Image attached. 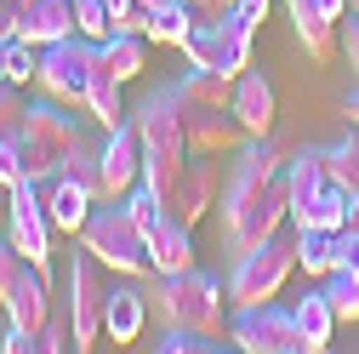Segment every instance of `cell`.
<instances>
[{
    "instance_id": "ba28073f",
    "label": "cell",
    "mask_w": 359,
    "mask_h": 354,
    "mask_svg": "<svg viewBox=\"0 0 359 354\" xmlns=\"http://www.w3.org/2000/svg\"><path fill=\"white\" fill-rule=\"evenodd\" d=\"M52 211H46V195H40V183L34 177H23V183H12V195H6V240L34 263L40 275L52 269Z\"/></svg>"
},
{
    "instance_id": "ee69618b",
    "label": "cell",
    "mask_w": 359,
    "mask_h": 354,
    "mask_svg": "<svg viewBox=\"0 0 359 354\" xmlns=\"http://www.w3.org/2000/svg\"><path fill=\"white\" fill-rule=\"evenodd\" d=\"M194 18H222V12H234V0H189Z\"/></svg>"
},
{
    "instance_id": "e575fe53",
    "label": "cell",
    "mask_w": 359,
    "mask_h": 354,
    "mask_svg": "<svg viewBox=\"0 0 359 354\" xmlns=\"http://www.w3.org/2000/svg\"><path fill=\"white\" fill-rule=\"evenodd\" d=\"M205 348H222V343L200 337V332H183V326H160V343H154V354H205Z\"/></svg>"
},
{
    "instance_id": "f35d334b",
    "label": "cell",
    "mask_w": 359,
    "mask_h": 354,
    "mask_svg": "<svg viewBox=\"0 0 359 354\" xmlns=\"http://www.w3.org/2000/svg\"><path fill=\"white\" fill-rule=\"evenodd\" d=\"M23 177H29V166H23V149L18 143H0V183H23Z\"/></svg>"
},
{
    "instance_id": "52a82bcc",
    "label": "cell",
    "mask_w": 359,
    "mask_h": 354,
    "mask_svg": "<svg viewBox=\"0 0 359 354\" xmlns=\"http://www.w3.org/2000/svg\"><path fill=\"white\" fill-rule=\"evenodd\" d=\"M109 269L92 257V251H74V263H69V320H74V354H86V348H97V337H103V315H109Z\"/></svg>"
},
{
    "instance_id": "e0dca14e",
    "label": "cell",
    "mask_w": 359,
    "mask_h": 354,
    "mask_svg": "<svg viewBox=\"0 0 359 354\" xmlns=\"http://www.w3.org/2000/svg\"><path fill=\"white\" fill-rule=\"evenodd\" d=\"M285 12H291V29H297V40H302V52H308L313 63H331V58H337V23L325 18L320 0H285Z\"/></svg>"
},
{
    "instance_id": "f6af8a7d",
    "label": "cell",
    "mask_w": 359,
    "mask_h": 354,
    "mask_svg": "<svg viewBox=\"0 0 359 354\" xmlns=\"http://www.w3.org/2000/svg\"><path fill=\"white\" fill-rule=\"evenodd\" d=\"M320 6H325V18H331V23H342V18H348V0H320Z\"/></svg>"
},
{
    "instance_id": "c3c4849f",
    "label": "cell",
    "mask_w": 359,
    "mask_h": 354,
    "mask_svg": "<svg viewBox=\"0 0 359 354\" xmlns=\"http://www.w3.org/2000/svg\"><path fill=\"white\" fill-rule=\"evenodd\" d=\"M6 195H12V189L0 183V235H6Z\"/></svg>"
},
{
    "instance_id": "74e56055",
    "label": "cell",
    "mask_w": 359,
    "mask_h": 354,
    "mask_svg": "<svg viewBox=\"0 0 359 354\" xmlns=\"http://www.w3.org/2000/svg\"><path fill=\"white\" fill-rule=\"evenodd\" d=\"M34 343H40V354H63V348H74V320H63L57 308H52V320H46V332H40Z\"/></svg>"
},
{
    "instance_id": "8fae6325",
    "label": "cell",
    "mask_w": 359,
    "mask_h": 354,
    "mask_svg": "<svg viewBox=\"0 0 359 354\" xmlns=\"http://www.w3.org/2000/svg\"><path fill=\"white\" fill-rule=\"evenodd\" d=\"M131 126H137V138H143V155H189L183 114H177V92L171 86L149 92L137 109H131Z\"/></svg>"
},
{
    "instance_id": "4316f807",
    "label": "cell",
    "mask_w": 359,
    "mask_h": 354,
    "mask_svg": "<svg viewBox=\"0 0 359 354\" xmlns=\"http://www.w3.org/2000/svg\"><path fill=\"white\" fill-rule=\"evenodd\" d=\"M63 177H74L80 189H92V195L103 200V143H97V138H86V131H80L74 155L63 160Z\"/></svg>"
},
{
    "instance_id": "f907efd6",
    "label": "cell",
    "mask_w": 359,
    "mask_h": 354,
    "mask_svg": "<svg viewBox=\"0 0 359 354\" xmlns=\"http://www.w3.org/2000/svg\"><path fill=\"white\" fill-rule=\"evenodd\" d=\"M348 12H353V18H359V0H348Z\"/></svg>"
},
{
    "instance_id": "4fadbf2b",
    "label": "cell",
    "mask_w": 359,
    "mask_h": 354,
    "mask_svg": "<svg viewBox=\"0 0 359 354\" xmlns=\"http://www.w3.org/2000/svg\"><path fill=\"white\" fill-rule=\"evenodd\" d=\"M222 200V177H217V166H211V155H189V166H183V177H177V189H171V200H165V211L171 217H183V223L194 229L200 217H211V206Z\"/></svg>"
},
{
    "instance_id": "8d00e7d4",
    "label": "cell",
    "mask_w": 359,
    "mask_h": 354,
    "mask_svg": "<svg viewBox=\"0 0 359 354\" xmlns=\"http://www.w3.org/2000/svg\"><path fill=\"white\" fill-rule=\"evenodd\" d=\"M23 269H29V257H23V251H18L6 235H0V303L12 297V286L23 280Z\"/></svg>"
},
{
    "instance_id": "f546056e",
    "label": "cell",
    "mask_w": 359,
    "mask_h": 354,
    "mask_svg": "<svg viewBox=\"0 0 359 354\" xmlns=\"http://www.w3.org/2000/svg\"><path fill=\"white\" fill-rule=\"evenodd\" d=\"M325 166H331V177H337L348 195H359V126L348 131L342 143H331V149H325Z\"/></svg>"
},
{
    "instance_id": "ffe728a7",
    "label": "cell",
    "mask_w": 359,
    "mask_h": 354,
    "mask_svg": "<svg viewBox=\"0 0 359 354\" xmlns=\"http://www.w3.org/2000/svg\"><path fill=\"white\" fill-rule=\"evenodd\" d=\"M291 223H297V235H302V229H325V235H342V223H348V189L337 183V177H331V183H325L320 195H313V200L291 206Z\"/></svg>"
},
{
    "instance_id": "5b68a950",
    "label": "cell",
    "mask_w": 359,
    "mask_h": 354,
    "mask_svg": "<svg viewBox=\"0 0 359 354\" xmlns=\"http://www.w3.org/2000/svg\"><path fill=\"white\" fill-rule=\"evenodd\" d=\"M92 74H97V40L86 34H63L52 46H40V69L34 86L63 109H86V92H92Z\"/></svg>"
},
{
    "instance_id": "d590c367",
    "label": "cell",
    "mask_w": 359,
    "mask_h": 354,
    "mask_svg": "<svg viewBox=\"0 0 359 354\" xmlns=\"http://www.w3.org/2000/svg\"><path fill=\"white\" fill-rule=\"evenodd\" d=\"M23 114H29L23 92H18V86H0V143H18L23 138Z\"/></svg>"
},
{
    "instance_id": "ac0fdd59",
    "label": "cell",
    "mask_w": 359,
    "mask_h": 354,
    "mask_svg": "<svg viewBox=\"0 0 359 354\" xmlns=\"http://www.w3.org/2000/svg\"><path fill=\"white\" fill-rule=\"evenodd\" d=\"M149 257H154V275H183L194 269V240H189V223L183 217H160L154 235H149Z\"/></svg>"
},
{
    "instance_id": "7a4b0ae2",
    "label": "cell",
    "mask_w": 359,
    "mask_h": 354,
    "mask_svg": "<svg viewBox=\"0 0 359 354\" xmlns=\"http://www.w3.org/2000/svg\"><path fill=\"white\" fill-rule=\"evenodd\" d=\"M222 297H229V286H217L200 269L154 275V286H149V308L160 315V326H183V332H200V337H222V332H229V320H222Z\"/></svg>"
},
{
    "instance_id": "1f68e13d",
    "label": "cell",
    "mask_w": 359,
    "mask_h": 354,
    "mask_svg": "<svg viewBox=\"0 0 359 354\" xmlns=\"http://www.w3.org/2000/svg\"><path fill=\"white\" fill-rule=\"evenodd\" d=\"M74 34H86V40H109V34H114L109 0H74Z\"/></svg>"
},
{
    "instance_id": "30bf717a",
    "label": "cell",
    "mask_w": 359,
    "mask_h": 354,
    "mask_svg": "<svg viewBox=\"0 0 359 354\" xmlns=\"http://www.w3.org/2000/svg\"><path fill=\"white\" fill-rule=\"evenodd\" d=\"M177 114H183V138L189 155H234L245 143V126L234 120L229 103H200V98H177Z\"/></svg>"
},
{
    "instance_id": "7bdbcfd3",
    "label": "cell",
    "mask_w": 359,
    "mask_h": 354,
    "mask_svg": "<svg viewBox=\"0 0 359 354\" xmlns=\"http://www.w3.org/2000/svg\"><path fill=\"white\" fill-rule=\"evenodd\" d=\"M342 58H348V69L359 74V18H348V29H342Z\"/></svg>"
},
{
    "instance_id": "d4e9b609",
    "label": "cell",
    "mask_w": 359,
    "mask_h": 354,
    "mask_svg": "<svg viewBox=\"0 0 359 354\" xmlns=\"http://www.w3.org/2000/svg\"><path fill=\"white\" fill-rule=\"evenodd\" d=\"M143 40H149V34L114 29L109 40H97V63H103L114 80H137V74H143Z\"/></svg>"
},
{
    "instance_id": "836d02e7",
    "label": "cell",
    "mask_w": 359,
    "mask_h": 354,
    "mask_svg": "<svg viewBox=\"0 0 359 354\" xmlns=\"http://www.w3.org/2000/svg\"><path fill=\"white\" fill-rule=\"evenodd\" d=\"M34 69H40V46H29L23 34H12V40H6V80H12V86H29Z\"/></svg>"
},
{
    "instance_id": "5bb4252c",
    "label": "cell",
    "mask_w": 359,
    "mask_h": 354,
    "mask_svg": "<svg viewBox=\"0 0 359 354\" xmlns=\"http://www.w3.org/2000/svg\"><path fill=\"white\" fill-rule=\"evenodd\" d=\"M12 23L29 46H52L74 34V0H12Z\"/></svg>"
},
{
    "instance_id": "ab89813d",
    "label": "cell",
    "mask_w": 359,
    "mask_h": 354,
    "mask_svg": "<svg viewBox=\"0 0 359 354\" xmlns=\"http://www.w3.org/2000/svg\"><path fill=\"white\" fill-rule=\"evenodd\" d=\"M268 6H274V0H234V18L240 23H251V34L262 29V18H268Z\"/></svg>"
},
{
    "instance_id": "bcb514c9",
    "label": "cell",
    "mask_w": 359,
    "mask_h": 354,
    "mask_svg": "<svg viewBox=\"0 0 359 354\" xmlns=\"http://www.w3.org/2000/svg\"><path fill=\"white\" fill-rule=\"evenodd\" d=\"M342 114H348V126H359V92H348V103H342Z\"/></svg>"
},
{
    "instance_id": "277c9868",
    "label": "cell",
    "mask_w": 359,
    "mask_h": 354,
    "mask_svg": "<svg viewBox=\"0 0 359 354\" xmlns=\"http://www.w3.org/2000/svg\"><path fill=\"white\" fill-rule=\"evenodd\" d=\"M74 143H80V120H74L63 103H52V98H46V103H29L18 149H23V166H29L34 183L63 177V160L74 155Z\"/></svg>"
},
{
    "instance_id": "cb8c5ba5",
    "label": "cell",
    "mask_w": 359,
    "mask_h": 354,
    "mask_svg": "<svg viewBox=\"0 0 359 354\" xmlns=\"http://www.w3.org/2000/svg\"><path fill=\"white\" fill-rule=\"evenodd\" d=\"M331 183V166H325V149H302V155H291L285 160V189H291V206H302V200H313Z\"/></svg>"
},
{
    "instance_id": "3957f363",
    "label": "cell",
    "mask_w": 359,
    "mask_h": 354,
    "mask_svg": "<svg viewBox=\"0 0 359 354\" xmlns=\"http://www.w3.org/2000/svg\"><path fill=\"white\" fill-rule=\"evenodd\" d=\"M80 246L92 251L109 275L120 280H154V257H149V235L131 223V211L120 200L109 206H92V217H86V229H80Z\"/></svg>"
},
{
    "instance_id": "9a60e30c",
    "label": "cell",
    "mask_w": 359,
    "mask_h": 354,
    "mask_svg": "<svg viewBox=\"0 0 359 354\" xmlns=\"http://www.w3.org/2000/svg\"><path fill=\"white\" fill-rule=\"evenodd\" d=\"M0 308L12 315V326H23L29 337H40V332H46V320H52V280L29 263V269H23V280L12 286V297L0 303Z\"/></svg>"
},
{
    "instance_id": "83f0119b",
    "label": "cell",
    "mask_w": 359,
    "mask_h": 354,
    "mask_svg": "<svg viewBox=\"0 0 359 354\" xmlns=\"http://www.w3.org/2000/svg\"><path fill=\"white\" fill-rule=\"evenodd\" d=\"M297 263H302V275H331V269H342V257H337V235H325V229H302L297 235Z\"/></svg>"
},
{
    "instance_id": "2e32d148",
    "label": "cell",
    "mask_w": 359,
    "mask_h": 354,
    "mask_svg": "<svg viewBox=\"0 0 359 354\" xmlns=\"http://www.w3.org/2000/svg\"><path fill=\"white\" fill-rule=\"evenodd\" d=\"M274 114H280L274 86L245 69V74L234 80V120L245 126V138H268V131H274Z\"/></svg>"
},
{
    "instance_id": "b9f144b4",
    "label": "cell",
    "mask_w": 359,
    "mask_h": 354,
    "mask_svg": "<svg viewBox=\"0 0 359 354\" xmlns=\"http://www.w3.org/2000/svg\"><path fill=\"white\" fill-rule=\"evenodd\" d=\"M29 348H40V343H34V337H29L23 326H12L6 337H0V354H29Z\"/></svg>"
},
{
    "instance_id": "44dd1931",
    "label": "cell",
    "mask_w": 359,
    "mask_h": 354,
    "mask_svg": "<svg viewBox=\"0 0 359 354\" xmlns=\"http://www.w3.org/2000/svg\"><path fill=\"white\" fill-rule=\"evenodd\" d=\"M143 320H149V291H137V286H114V291H109V315H103V337H114V343H137V337H143Z\"/></svg>"
},
{
    "instance_id": "f5cc1de1",
    "label": "cell",
    "mask_w": 359,
    "mask_h": 354,
    "mask_svg": "<svg viewBox=\"0 0 359 354\" xmlns=\"http://www.w3.org/2000/svg\"><path fill=\"white\" fill-rule=\"evenodd\" d=\"M6 6H12V0H6Z\"/></svg>"
},
{
    "instance_id": "f1b7e54d",
    "label": "cell",
    "mask_w": 359,
    "mask_h": 354,
    "mask_svg": "<svg viewBox=\"0 0 359 354\" xmlns=\"http://www.w3.org/2000/svg\"><path fill=\"white\" fill-rule=\"evenodd\" d=\"M189 29H194V6L189 0H165V6L149 12V40H160V46H183Z\"/></svg>"
},
{
    "instance_id": "6da1fadb",
    "label": "cell",
    "mask_w": 359,
    "mask_h": 354,
    "mask_svg": "<svg viewBox=\"0 0 359 354\" xmlns=\"http://www.w3.org/2000/svg\"><path fill=\"white\" fill-rule=\"evenodd\" d=\"M222 240L229 251H257L262 240H274L280 223H291V189H285V155L268 143V138H245L240 160L222 183Z\"/></svg>"
},
{
    "instance_id": "60d3db41",
    "label": "cell",
    "mask_w": 359,
    "mask_h": 354,
    "mask_svg": "<svg viewBox=\"0 0 359 354\" xmlns=\"http://www.w3.org/2000/svg\"><path fill=\"white\" fill-rule=\"evenodd\" d=\"M337 257H342V269L359 275V229H342V235H337Z\"/></svg>"
},
{
    "instance_id": "d6a6232c",
    "label": "cell",
    "mask_w": 359,
    "mask_h": 354,
    "mask_svg": "<svg viewBox=\"0 0 359 354\" xmlns=\"http://www.w3.org/2000/svg\"><path fill=\"white\" fill-rule=\"evenodd\" d=\"M120 206L131 211V223H137L143 235H154V223H160V217H165V200H160V195H154L149 183H137V189H131V195H126Z\"/></svg>"
},
{
    "instance_id": "7c38bea8",
    "label": "cell",
    "mask_w": 359,
    "mask_h": 354,
    "mask_svg": "<svg viewBox=\"0 0 359 354\" xmlns=\"http://www.w3.org/2000/svg\"><path fill=\"white\" fill-rule=\"evenodd\" d=\"M137 183H143V138L126 120V126L103 131V200H126Z\"/></svg>"
},
{
    "instance_id": "8992f818",
    "label": "cell",
    "mask_w": 359,
    "mask_h": 354,
    "mask_svg": "<svg viewBox=\"0 0 359 354\" xmlns=\"http://www.w3.org/2000/svg\"><path fill=\"white\" fill-rule=\"evenodd\" d=\"M291 269H297V246H285L280 235L262 240L257 251H240V257H234V275H229V303H234V308L274 303L280 286L291 280Z\"/></svg>"
},
{
    "instance_id": "484cf974",
    "label": "cell",
    "mask_w": 359,
    "mask_h": 354,
    "mask_svg": "<svg viewBox=\"0 0 359 354\" xmlns=\"http://www.w3.org/2000/svg\"><path fill=\"white\" fill-rule=\"evenodd\" d=\"M120 86H126V80H114V74L97 63V74H92V92H86V114H92L103 131H114V126H126V120H131V114L120 109Z\"/></svg>"
},
{
    "instance_id": "7dc6e473",
    "label": "cell",
    "mask_w": 359,
    "mask_h": 354,
    "mask_svg": "<svg viewBox=\"0 0 359 354\" xmlns=\"http://www.w3.org/2000/svg\"><path fill=\"white\" fill-rule=\"evenodd\" d=\"M342 229H359V195H348V223Z\"/></svg>"
},
{
    "instance_id": "816d5d0a",
    "label": "cell",
    "mask_w": 359,
    "mask_h": 354,
    "mask_svg": "<svg viewBox=\"0 0 359 354\" xmlns=\"http://www.w3.org/2000/svg\"><path fill=\"white\" fill-rule=\"evenodd\" d=\"M0 12H6V0H0Z\"/></svg>"
},
{
    "instance_id": "7402d4cb",
    "label": "cell",
    "mask_w": 359,
    "mask_h": 354,
    "mask_svg": "<svg viewBox=\"0 0 359 354\" xmlns=\"http://www.w3.org/2000/svg\"><path fill=\"white\" fill-rule=\"evenodd\" d=\"M291 315H297V332H302V354H325V348H331L337 308H331L325 286H320V291H302V303L291 308Z\"/></svg>"
},
{
    "instance_id": "681fc988",
    "label": "cell",
    "mask_w": 359,
    "mask_h": 354,
    "mask_svg": "<svg viewBox=\"0 0 359 354\" xmlns=\"http://www.w3.org/2000/svg\"><path fill=\"white\" fill-rule=\"evenodd\" d=\"M143 6H149V12H154V6H165V0H143Z\"/></svg>"
},
{
    "instance_id": "4dcf8cb0",
    "label": "cell",
    "mask_w": 359,
    "mask_h": 354,
    "mask_svg": "<svg viewBox=\"0 0 359 354\" xmlns=\"http://www.w3.org/2000/svg\"><path fill=\"white\" fill-rule=\"evenodd\" d=\"M320 286H325V297L337 308V320H359V275L353 269H331Z\"/></svg>"
},
{
    "instance_id": "9c48e42d",
    "label": "cell",
    "mask_w": 359,
    "mask_h": 354,
    "mask_svg": "<svg viewBox=\"0 0 359 354\" xmlns=\"http://www.w3.org/2000/svg\"><path fill=\"white\" fill-rule=\"evenodd\" d=\"M229 348H240V354H302L297 315L274 308V303H251L229 320Z\"/></svg>"
},
{
    "instance_id": "603a6c76",
    "label": "cell",
    "mask_w": 359,
    "mask_h": 354,
    "mask_svg": "<svg viewBox=\"0 0 359 354\" xmlns=\"http://www.w3.org/2000/svg\"><path fill=\"white\" fill-rule=\"evenodd\" d=\"M245 69H251V23H240L234 12H222L217 18V74L240 80Z\"/></svg>"
},
{
    "instance_id": "d6986e66",
    "label": "cell",
    "mask_w": 359,
    "mask_h": 354,
    "mask_svg": "<svg viewBox=\"0 0 359 354\" xmlns=\"http://www.w3.org/2000/svg\"><path fill=\"white\" fill-rule=\"evenodd\" d=\"M92 206H97V195L80 189L74 177H52V183H46V211H52V229L57 235H80L86 217H92Z\"/></svg>"
}]
</instances>
